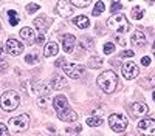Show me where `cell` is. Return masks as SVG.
Wrapping results in <instances>:
<instances>
[{
  "instance_id": "ac0fdd59",
  "label": "cell",
  "mask_w": 155,
  "mask_h": 136,
  "mask_svg": "<svg viewBox=\"0 0 155 136\" xmlns=\"http://www.w3.org/2000/svg\"><path fill=\"white\" fill-rule=\"evenodd\" d=\"M59 51V45L56 42H48L45 45V49H44V56L45 57H51V56H56Z\"/></svg>"
},
{
  "instance_id": "1f68e13d",
  "label": "cell",
  "mask_w": 155,
  "mask_h": 136,
  "mask_svg": "<svg viewBox=\"0 0 155 136\" xmlns=\"http://www.w3.org/2000/svg\"><path fill=\"white\" fill-rule=\"evenodd\" d=\"M25 62H27V64H36V62H39V59L36 57V54H28L25 57Z\"/></svg>"
},
{
  "instance_id": "8fae6325",
  "label": "cell",
  "mask_w": 155,
  "mask_h": 136,
  "mask_svg": "<svg viewBox=\"0 0 155 136\" xmlns=\"http://www.w3.org/2000/svg\"><path fill=\"white\" fill-rule=\"evenodd\" d=\"M130 113H132V116H135V118H143V116H146V115L149 113V108H147L146 104L135 102V104L130 105Z\"/></svg>"
},
{
  "instance_id": "3957f363",
  "label": "cell",
  "mask_w": 155,
  "mask_h": 136,
  "mask_svg": "<svg viewBox=\"0 0 155 136\" xmlns=\"http://www.w3.org/2000/svg\"><path fill=\"white\" fill-rule=\"evenodd\" d=\"M30 127V116L28 115H19L8 121V130L11 133H22Z\"/></svg>"
},
{
  "instance_id": "603a6c76",
  "label": "cell",
  "mask_w": 155,
  "mask_h": 136,
  "mask_svg": "<svg viewBox=\"0 0 155 136\" xmlns=\"http://www.w3.org/2000/svg\"><path fill=\"white\" fill-rule=\"evenodd\" d=\"M88 65L92 67V68H101V67H102V57H99V56H93V57H90Z\"/></svg>"
},
{
  "instance_id": "f546056e",
  "label": "cell",
  "mask_w": 155,
  "mask_h": 136,
  "mask_svg": "<svg viewBox=\"0 0 155 136\" xmlns=\"http://www.w3.org/2000/svg\"><path fill=\"white\" fill-rule=\"evenodd\" d=\"M121 8H123V3H120V2H112V5H110V11L115 12V14H116V11H120Z\"/></svg>"
},
{
  "instance_id": "ab89813d",
  "label": "cell",
  "mask_w": 155,
  "mask_h": 136,
  "mask_svg": "<svg viewBox=\"0 0 155 136\" xmlns=\"http://www.w3.org/2000/svg\"><path fill=\"white\" fill-rule=\"evenodd\" d=\"M150 81H152V85H155V74H153V76L150 77Z\"/></svg>"
},
{
  "instance_id": "9c48e42d",
  "label": "cell",
  "mask_w": 155,
  "mask_h": 136,
  "mask_svg": "<svg viewBox=\"0 0 155 136\" xmlns=\"http://www.w3.org/2000/svg\"><path fill=\"white\" fill-rule=\"evenodd\" d=\"M56 11H58V14L61 17H70L73 14L74 8H71V3L70 2L61 0V2H58V5H56Z\"/></svg>"
},
{
  "instance_id": "5b68a950",
  "label": "cell",
  "mask_w": 155,
  "mask_h": 136,
  "mask_svg": "<svg viewBox=\"0 0 155 136\" xmlns=\"http://www.w3.org/2000/svg\"><path fill=\"white\" fill-rule=\"evenodd\" d=\"M109 125L113 131L116 133H121L127 128L129 125V119L124 116V115H118V113H115V115H110L109 118Z\"/></svg>"
},
{
  "instance_id": "4fadbf2b",
  "label": "cell",
  "mask_w": 155,
  "mask_h": 136,
  "mask_svg": "<svg viewBox=\"0 0 155 136\" xmlns=\"http://www.w3.org/2000/svg\"><path fill=\"white\" fill-rule=\"evenodd\" d=\"M31 88H33V91H34L36 94H39L41 97L50 94V85L45 84V82H34V84L31 85Z\"/></svg>"
},
{
  "instance_id": "f35d334b",
  "label": "cell",
  "mask_w": 155,
  "mask_h": 136,
  "mask_svg": "<svg viewBox=\"0 0 155 136\" xmlns=\"http://www.w3.org/2000/svg\"><path fill=\"white\" fill-rule=\"evenodd\" d=\"M5 68H8V65H2V67H0V73H3Z\"/></svg>"
},
{
  "instance_id": "52a82bcc",
  "label": "cell",
  "mask_w": 155,
  "mask_h": 136,
  "mask_svg": "<svg viewBox=\"0 0 155 136\" xmlns=\"http://www.w3.org/2000/svg\"><path fill=\"white\" fill-rule=\"evenodd\" d=\"M62 70L71 79H78V77H81L84 74V67L79 65V64H65L62 67Z\"/></svg>"
},
{
  "instance_id": "8992f818",
  "label": "cell",
  "mask_w": 155,
  "mask_h": 136,
  "mask_svg": "<svg viewBox=\"0 0 155 136\" xmlns=\"http://www.w3.org/2000/svg\"><path fill=\"white\" fill-rule=\"evenodd\" d=\"M138 130L143 136H155V119L143 118L138 122Z\"/></svg>"
},
{
  "instance_id": "30bf717a",
  "label": "cell",
  "mask_w": 155,
  "mask_h": 136,
  "mask_svg": "<svg viewBox=\"0 0 155 136\" xmlns=\"http://www.w3.org/2000/svg\"><path fill=\"white\" fill-rule=\"evenodd\" d=\"M6 51L12 56H19L23 53V45L16 39H9V40H6Z\"/></svg>"
},
{
  "instance_id": "e575fe53",
  "label": "cell",
  "mask_w": 155,
  "mask_h": 136,
  "mask_svg": "<svg viewBox=\"0 0 155 136\" xmlns=\"http://www.w3.org/2000/svg\"><path fill=\"white\" fill-rule=\"evenodd\" d=\"M0 136H9V130L5 124H0Z\"/></svg>"
},
{
  "instance_id": "44dd1931",
  "label": "cell",
  "mask_w": 155,
  "mask_h": 136,
  "mask_svg": "<svg viewBox=\"0 0 155 136\" xmlns=\"http://www.w3.org/2000/svg\"><path fill=\"white\" fill-rule=\"evenodd\" d=\"M20 37H22L23 40H28V42L36 40V39H34V31H33L31 28H28V27H25V28L20 30Z\"/></svg>"
},
{
  "instance_id": "b9f144b4",
  "label": "cell",
  "mask_w": 155,
  "mask_h": 136,
  "mask_svg": "<svg viewBox=\"0 0 155 136\" xmlns=\"http://www.w3.org/2000/svg\"><path fill=\"white\" fill-rule=\"evenodd\" d=\"M153 49H155V42H153Z\"/></svg>"
},
{
  "instance_id": "484cf974",
  "label": "cell",
  "mask_w": 155,
  "mask_h": 136,
  "mask_svg": "<svg viewBox=\"0 0 155 136\" xmlns=\"http://www.w3.org/2000/svg\"><path fill=\"white\" fill-rule=\"evenodd\" d=\"M104 9H106V8H104V3H102V2H96V3H95V8H93V12H92L93 17H98Z\"/></svg>"
},
{
  "instance_id": "74e56055",
  "label": "cell",
  "mask_w": 155,
  "mask_h": 136,
  "mask_svg": "<svg viewBox=\"0 0 155 136\" xmlns=\"http://www.w3.org/2000/svg\"><path fill=\"white\" fill-rule=\"evenodd\" d=\"M6 59V54H5V49H2L0 48V62H3Z\"/></svg>"
},
{
  "instance_id": "d4e9b609",
  "label": "cell",
  "mask_w": 155,
  "mask_h": 136,
  "mask_svg": "<svg viewBox=\"0 0 155 136\" xmlns=\"http://www.w3.org/2000/svg\"><path fill=\"white\" fill-rule=\"evenodd\" d=\"M143 16H144V9L141 8V6L132 8V17H134L135 20H141V19H143Z\"/></svg>"
},
{
  "instance_id": "4dcf8cb0",
  "label": "cell",
  "mask_w": 155,
  "mask_h": 136,
  "mask_svg": "<svg viewBox=\"0 0 155 136\" xmlns=\"http://www.w3.org/2000/svg\"><path fill=\"white\" fill-rule=\"evenodd\" d=\"M102 49H104L106 54H112V53L115 51V45H113V43H106Z\"/></svg>"
},
{
  "instance_id": "d6a6232c",
  "label": "cell",
  "mask_w": 155,
  "mask_h": 136,
  "mask_svg": "<svg viewBox=\"0 0 155 136\" xmlns=\"http://www.w3.org/2000/svg\"><path fill=\"white\" fill-rule=\"evenodd\" d=\"M47 104H48V96H44V97H39V99H37V105H39V107L44 108Z\"/></svg>"
},
{
  "instance_id": "d6986e66",
  "label": "cell",
  "mask_w": 155,
  "mask_h": 136,
  "mask_svg": "<svg viewBox=\"0 0 155 136\" xmlns=\"http://www.w3.org/2000/svg\"><path fill=\"white\" fill-rule=\"evenodd\" d=\"M130 42H132L134 45H137V46L144 45V42H146V36H144V33H141L140 30L135 31V33L130 36Z\"/></svg>"
},
{
  "instance_id": "6da1fadb",
  "label": "cell",
  "mask_w": 155,
  "mask_h": 136,
  "mask_svg": "<svg viewBox=\"0 0 155 136\" xmlns=\"http://www.w3.org/2000/svg\"><path fill=\"white\" fill-rule=\"evenodd\" d=\"M98 85H99V88L102 91H106V93H113L116 90V84H118V77H116V74L110 70L104 71V73H101L99 76H98Z\"/></svg>"
},
{
  "instance_id": "ffe728a7",
  "label": "cell",
  "mask_w": 155,
  "mask_h": 136,
  "mask_svg": "<svg viewBox=\"0 0 155 136\" xmlns=\"http://www.w3.org/2000/svg\"><path fill=\"white\" fill-rule=\"evenodd\" d=\"M73 22H74L76 27H78V28H81V30H85V28L90 27V20H88L85 16H78Z\"/></svg>"
},
{
  "instance_id": "9a60e30c",
  "label": "cell",
  "mask_w": 155,
  "mask_h": 136,
  "mask_svg": "<svg viewBox=\"0 0 155 136\" xmlns=\"http://www.w3.org/2000/svg\"><path fill=\"white\" fill-rule=\"evenodd\" d=\"M50 23H51V20H50L48 17H45V16H39L37 19H34V27L41 31V33H44V34H45V31L48 30Z\"/></svg>"
},
{
  "instance_id": "cb8c5ba5",
  "label": "cell",
  "mask_w": 155,
  "mask_h": 136,
  "mask_svg": "<svg viewBox=\"0 0 155 136\" xmlns=\"http://www.w3.org/2000/svg\"><path fill=\"white\" fill-rule=\"evenodd\" d=\"M102 122H104V121H102L99 116H90L87 119V124L90 127H99V125H102Z\"/></svg>"
},
{
  "instance_id": "f1b7e54d",
  "label": "cell",
  "mask_w": 155,
  "mask_h": 136,
  "mask_svg": "<svg viewBox=\"0 0 155 136\" xmlns=\"http://www.w3.org/2000/svg\"><path fill=\"white\" fill-rule=\"evenodd\" d=\"M37 9H39V5H36V3H28L27 5V12L28 14H34Z\"/></svg>"
},
{
  "instance_id": "7402d4cb",
  "label": "cell",
  "mask_w": 155,
  "mask_h": 136,
  "mask_svg": "<svg viewBox=\"0 0 155 136\" xmlns=\"http://www.w3.org/2000/svg\"><path fill=\"white\" fill-rule=\"evenodd\" d=\"M8 17H9V23H11V27H16V25L19 23V14L14 11V9H9L8 12Z\"/></svg>"
},
{
  "instance_id": "836d02e7",
  "label": "cell",
  "mask_w": 155,
  "mask_h": 136,
  "mask_svg": "<svg viewBox=\"0 0 155 136\" xmlns=\"http://www.w3.org/2000/svg\"><path fill=\"white\" fill-rule=\"evenodd\" d=\"M134 51H132V49H127V51H123L121 54H120V57L121 59H129V57H134Z\"/></svg>"
},
{
  "instance_id": "7a4b0ae2",
  "label": "cell",
  "mask_w": 155,
  "mask_h": 136,
  "mask_svg": "<svg viewBox=\"0 0 155 136\" xmlns=\"http://www.w3.org/2000/svg\"><path fill=\"white\" fill-rule=\"evenodd\" d=\"M107 27L118 34H124L130 30V23H129V20L124 14H113L107 20Z\"/></svg>"
},
{
  "instance_id": "ba28073f",
  "label": "cell",
  "mask_w": 155,
  "mask_h": 136,
  "mask_svg": "<svg viewBox=\"0 0 155 136\" xmlns=\"http://www.w3.org/2000/svg\"><path fill=\"white\" fill-rule=\"evenodd\" d=\"M121 73H123V76L127 81H132V79H135L140 74V70H138L137 64H134L132 60H129V62H126V64L121 67Z\"/></svg>"
},
{
  "instance_id": "5bb4252c",
  "label": "cell",
  "mask_w": 155,
  "mask_h": 136,
  "mask_svg": "<svg viewBox=\"0 0 155 136\" xmlns=\"http://www.w3.org/2000/svg\"><path fill=\"white\" fill-rule=\"evenodd\" d=\"M56 115H58V118H59L61 121H64V122H74V121L78 119V113H76V111H73L71 108H67V110L61 111V113H56Z\"/></svg>"
},
{
  "instance_id": "8d00e7d4",
  "label": "cell",
  "mask_w": 155,
  "mask_h": 136,
  "mask_svg": "<svg viewBox=\"0 0 155 136\" xmlns=\"http://www.w3.org/2000/svg\"><path fill=\"white\" fill-rule=\"evenodd\" d=\"M141 65H143V67H149L150 65V57H141Z\"/></svg>"
},
{
  "instance_id": "2e32d148",
  "label": "cell",
  "mask_w": 155,
  "mask_h": 136,
  "mask_svg": "<svg viewBox=\"0 0 155 136\" xmlns=\"http://www.w3.org/2000/svg\"><path fill=\"white\" fill-rule=\"evenodd\" d=\"M51 87H53L54 90H64V88L68 87V84L61 74H54V76L51 77Z\"/></svg>"
},
{
  "instance_id": "e0dca14e",
  "label": "cell",
  "mask_w": 155,
  "mask_h": 136,
  "mask_svg": "<svg viewBox=\"0 0 155 136\" xmlns=\"http://www.w3.org/2000/svg\"><path fill=\"white\" fill-rule=\"evenodd\" d=\"M74 36L71 34H67V36H64V40H62V48H64V51L65 53H71L73 51V48H74Z\"/></svg>"
},
{
  "instance_id": "d590c367",
  "label": "cell",
  "mask_w": 155,
  "mask_h": 136,
  "mask_svg": "<svg viewBox=\"0 0 155 136\" xmlns=\"http://www.w3.org/2000/svg\"><path fill=\"white\" fill-rule=\"evenodd\" d=\"M65 64H67V60L64 59V57H59V59L56 60V68H61V67H64Z\"/></svg>"
},
{
  "instance_id": "7c38bea8",
  "label": "cell",
  "mask_w": 155,
  "mask_h": 136,
  "mask_svg": "<svg viewBox=\"0 0 155 136\" xmlns=\"http://www.w3.org/2000/svg\"><path fill=\"white\" fill-rule=\"evenodd\" d=\"M53 107H54V110H56V113H61V111L67 110V108H68V101H67V97L62 96V94L56 96V97L53 99Z\"/></svg>"
},
{
  "instance_id": "60d3db41",
  "label": "cell",
  "mask_w": 155,
  "mask_h": 136,
  "mask_svg": "<svg viewBox=\"0 0 155 136\" xmlns=\"http://www.w3.org/2000/svg\"><path fill=\"white\" fill-rule=\"evenodd\" d=\"M152 99H153V101H155V91H153V94H152Z\"/></svg>"
},
{
  "instance_id": "83f0119b",
  "label": "cell",
  "mask_w": 155,
  "mask_h": 136,
  "mask_svg": "<svg viewBox=\"0 0 155 136\" xmlns=\"http://www.w3.org/2000/svg\"><path fill=\"white\" fill-rule=\"evenodd\" d=\"M45 40H47V36H45L44 33H37V36H36V43H37V45H42V43H45Z\"/></svg>"
},
{
  "instance_id": "277c9868",
  "label": "cell",
  "mask_w": 155,
  "mask_h": 136,
  "mask_svg": "<svg viewBox=\"0 0 155 136\" xmlns=\"http://www.w3.org/2000/svg\"><path fill=\"white\" fill-rule=\"evenodd\" d=\"M20 104V96L17 91H5L3 96L0 97V107L5 111H12L16 110Z\"/></svg>"
},
{
  "instance_id": "4316f807",
  "label": "cell",
  "mask_w": 155,
  "mask_h": 136,
  "mask_svg": "<svg viewBox=\"0 0 155 136\" xmlns=\"http://www.w3.org/2000/svg\"><path fill=\"white\" fill-rule=\"evenodd\" d=\"M73 6H78V8H81V6H87L90 2H88V0H71V2H70Z\"/></svg>"
}]
</instances>
